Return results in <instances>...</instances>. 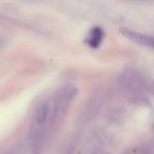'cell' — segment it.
Instances as JSON below:
<instances>
[{
    "instance_id": "1",
    "label": "cell",
    "mask_w": 154,
    "mask_h": 154,
    "mask_svg": "<svg viewBox=\"0 0 154 154\" xmlns=\"http://www.w3.org/2000/svg\"><path fill=\"white\" fill-rule=\"evenodd\" d=\"M120 32L125 37H126L130 41L135 42L136 44H139V45L144 46V47H148V48H153V38L150 35H147L145 33H142L139 32L132 31L127 28H122L120 30Z\"/></svg>"
},
{
    "instance_id": "2",
    "label": "cell",
    "mask_w": 154,
    "mask_h": 154,
    "mask_svg": "<svg viewBox=\"0 0 154 154\" xmlns=\"http://www.w3.org/2000/svg\"><path fill=\"white\" fill-rule=\"evenodd\" d=\"M105 38V32L104 30L99 26L93 27L87 36L86 43L91 47L92 49H97L101 44Z\"/></svg>"
},
{
    "instance_id": "3",
    "label": "cell",
    "mask_w": 154,
    "mask_h": 154,
    "mask_svg": "<svg viewBox=\"0 0 154 154\" xmlns=\"http://www.w3.org/2000/svg\"><path fill=\"white\" fill-rule=\"evenodd\" d=\"M48 111H49L48 104H41L38 106L35 111V115H34V119H35V123L37 125L40 126L45 123L47 119V116H48Z\"/></svg>"
},
{
    "instance_id": "4",
    "label": "cell",
    "mask_w": 154,
    "mask_h": 154,
    "mask_svg": "<svg viewBox=\"0 0 154 154\" xmlns=\"http://www.w3.org/2000/svg\"><path fill=\"white\" fill-rule=\"evenodd\" d=\"M5 43V39L2 36H0V48H2Z\"/></svg>"
}]
</instances>
